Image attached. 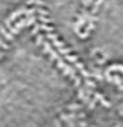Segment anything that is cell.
Returning <instances> with one entry per match:
<instances>
[{
  "mask_svg": "<svg viewBox=\"0 0 123 127\" xmlns=\"http://www.w3.org/2000/svg\"><path fill=\"white\" fill-rule=\"evenodd\" d=\"M43 46H44V50H46V53H48V54L53 57V60L57 62V65H58V68H61V69L64 70V73H65L66 76H69L71 79H73V82H75V84L78 87H79V84H80V80H79V77L75 75V72H73V69L72 68H69L68 65H65V64L62 62V60H61V57H58L55 53H54L53 50H51V47H50V44H48L47 41H43Z\"/></svg>",
  "mask_w": 123,
  "mask_h": 127,
  "instance_id": "1",
  "label": "cell"
}]
</instances>
